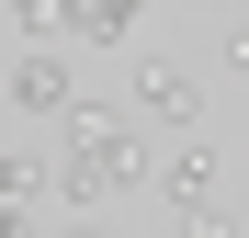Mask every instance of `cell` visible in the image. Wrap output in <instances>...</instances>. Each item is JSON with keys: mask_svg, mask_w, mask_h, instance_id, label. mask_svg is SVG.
Here are the masks:
<instances>
[{"mask_svg": "<svg viewBox=\"0 0 249 238\" xmlns=\"http://www.w3.org/2000/svg\"><path fill=\"white\" fill-rule=\"evenodd\" d=\"M159 193H170V216H215V136H181L159 159Z\"/></svg>", "mask_w": 249, "mask_h": 238, "instance_id": "3957f363", "label": "cell"}, {"mask_svg": "<svg viewBox=\"0 0 249 238\" xmlns=\"http://www.w3.org/2000/svg\"><path fill=\"white\" fill-rule=\"evenodd\" d=\"M68 238H102V216H68Z\"/></svg>", "mask_w": 249, "mask_h": 238, "instance_id": "30bf717a", "label": "cell"}, {"mask_svg": "<svg viewBox=\"0 0 249 238\" xmlns=\"http://www.w3.org/2000/svg\"><path fill=\"white\" fill-rule=\"evenodd\" d=\"M181 238H238V216H181Z\"/></svg>", "mask_w": 249, "mask_h": 238, "instance_id": "ba28073f", "label": "cell"}, {"mask_svg": "<svg viewBox=\"0 0 249 238\" xmlns=\"http://www.w3.org/2000/svg\"><path fill=\"white\" fill-rule=\"evenodd\" d=\"M136 182H147V147L124 136L102 102H79V113H68V159H57V204L91 216L102 193H136Z\"/></svg>", "mask_w": 249, "mask_h": 238, "instance_id": "6da1fadb", "label": "cell"}, {"mask_svg": "<svg viewBox=\"0 0 249 238\" xmlns=\"http://www.w3.org/2000/svg\"><path fill=\"white\" fill-rule=\"evenodd\" d=\"M0 238H34V216H23V204H0Z\"/></svg>", "mask_w": 249, "mask_h": 238, "instance_id": "9c48e42d", "label": "cell"}, {"mask_svg": "<svg viewBox=\"0 0 249 238\" xmlns=\"http://www.w3.org/2000/svg\"><path fill=\"white\" fill-rule=\"evenodd\" d=\"M124 23H136V0H91V34L79 46H124Z\"/></svg>", "mask_w": 249, "mask_h": 238, "instance_id": "8992f818", "label": "cell"}, {"mask_svg": "<svg viewBox=\"0 0 249 238\" xmlns=\"http://www.w3.org/2000/svg\"><path fill=\"white\" fill-rule=\"evenodd\" d=\"M12 113H34V125L79 113V102H68V57H12Z\"/></svg>", "mask_w": 249, "mask_h": 238, "instance_id": "277c9868", "label": "cell"}, {"mask_svg": "<svg viewBox=\"0 0 249 238\" xmlns=\"http://www.w3.org/2000/svg\"><path fill=\"white\" fill-rule=\"evenodd\" d=\"M0 204H57V170H34L23 147H0Z\"/></svg>", "mask_w": 249, "mask_h": 238, "instance_id": "5b68a950", "label": "cell"}, {"mask_svg": "<svg viewBox=\"0 0 249 238\" xmlns=\"http://www.w3.org/2000/svg\"><path fill=\"white\" fill-rule=\"evenodd\" d=\"M124 91H136V113H147V125H204V79L181 68V57H136V79H124Z\"/></svg>", "mask_w": 249, "mask_h": 238, "instance_id": "7a4b0ae2", "label": "cell"}, {"mask_svg": "<svg viewBox=\"0 0 249 238\" xmlns=\"http://www.w3.org/2000/svg\"><path fill=\"white\" fill-rule=\"evenodd\" d=\"M215 57H227V68L249 79V23H227V46H215Z\"/></svg>", "mask_w": 249, "mask_h": 238, "instance_id": "52a82bcc", "label": "cell"}]
</instances>
